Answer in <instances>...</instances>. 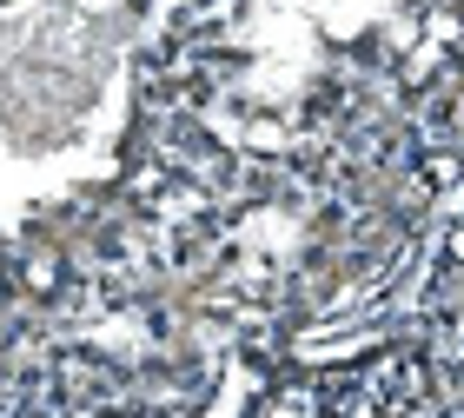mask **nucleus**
<instances>
[{"instance_id":"f257e3e1","label":"nucleus","mask_w":464,"mask_h":418,"mask_svg":"<svg viewBox=\"0 0 464 418\" xmlns=\"http://www.w3.org/2000/svg\"><path fill=\"white\" fill-rule=\"evenodd\" d=\"M431 372L418 352H378V359L339 372V379L325 385V418H405L418 399H425Z\"/></svg>"}]
</instances>
